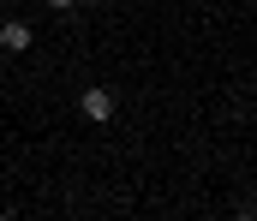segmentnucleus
<instances>
[{
	"mask_svg": "<svg viewBox=\"0 0 257 221\" xmlns=\"http://www.w3.org/2000/svg\"><path fill=\"white\" fill-rule=\"evenodd\" d=\"M78 108H84V120H114V90H102V84H96V90H84V102H78Z\"/></svg>",
	"mask_w": 257,
	"mask_h": 221,
	"instance_id": "obj_2",
	"label": "nucleus"
},
{
	"mask_svg": "<svg viewBox=\"0 0 257 221\" xmlns=\"http://www.w3.org/2000/svg\"><path fill=\"white\" fill-rule=\"evenodd\" d=\"M48 6H54V12H72V6H78V0H48Z\"/></svg>",
	"mask_w": 257,
	"mask_h": 221,
	"instance_id": "obj_3",
	"label": "nucleus"
},
{
	"mask_svg": "<svg viewBox=\"0 0 257 221\" xmlns=\"http://www.w3.org/2000/svg\"><path fill=\"white\" fill-rule=\"evenodd\" d=\"M30 42H36V30H30L24 18H6V24H0V48H6V54H24Z\"/></svg>",
	"mask_w": 257,
	"mask_h": 221,
	"instance_id": "obj_1",
	"label": "nucleus"
}]
</instances>
